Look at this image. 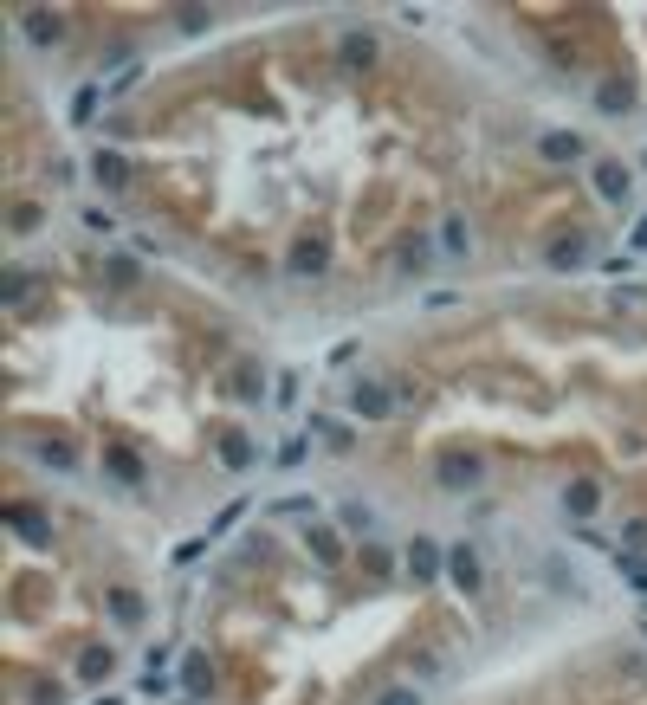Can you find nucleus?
I'll use <instances>...</instances> for the list:
<instances>
[{
    "instance_id": "nucleus-1",
    "label": "nucleus",
    "mask_w": 647,
    "mask_h": 705,
    "mask_svg": "<svg viewBox=\"0 0 647 705\" xmlns=\"http://www.w3.org/2000/svg\"><path fill=\"white\" fill-rule=\"evenodd\" d=\"M350 414H356V421H389V414H395V389L382 376H356L350 382Z\"/></svg>"
},
{
    "instance_id": "nucleus-2",
    "label": "nucleus",
    "mask_w": 647,
    "mask_h": 705,
    "mask_svg": "<svg viewBox=\"0 0 647 705\" xmlns=\"http://www.w3.org/2000/svg\"><path fill=\"white\" fill-rule=\"evenodd\" d=\"M447 583L460 589V596H479V589H486V563H479L473 544H453L447 550Z\"/></svg>"
},
{
    "instance_id": "nucleus-3",
    "label": "nucleus",
    "mask_w": 647,
    "mask_h": 705,
    "mask_svg": "<svg viewBox=\"0 0 647 705\" xmlns=\"http://www.w3.org/2000/svg\"><path fill=\"white\" fill-rule=\"evenodd\" d=\"M434 479H440V492H473L479 479H486V460H479V453H447Z\"/></svg>"
},
{
    "instance_id": "nucleus-4",
    "label": "nucleus",
    "mask_w": 647,
    "mask_h": 705,
    "mask_svg": "<svg viewBox=\"0 0 647 705\" xmlns=\"http://www.w3.org/2000/svg\"><path fill=\"white\" fill-rule=\"evenodd\" d=\"M402 570L415 576V583H434V576H447V550H440L434 537H415V544L402 550Z\"/></svg>"
},
{
    "instance_id": "nucleus-5",
    "label": "nucleus",
    "mask_w": 647,
    "mask_h": 705,
    "mask_svg": "<svg viewBox=\"0 0 647 705\" xmlns=\"http://www.w3.org/2000/svg\"><path fill=\"white\" fill-rule=\"evenodd\" d=\"M589 182H596V195L609 207H622L635 195V169H622V162H589Z\"/></svg>"
},
{
    "instance_id": "nucleus-6",
    "label": "nucleus",
    "mask_w": 647,
    "mask_h": 705,
    "mask_svg": "<svg viewBox=\"0 0 647 705\" xmlns=\"http://www.w3.org/2000/svg\"><path fill=\"white\" fill-rule=\"evenodd\" d=\"M104 473L110 479H117V486H143V473H149V466H143V453H136V447H123V440H110V447H104Z\"/></svg>"
},
{
    "instance_id": "nucleus-7",
    "label": "nucleus",
    "mask_w": 647,
    "mask_h": 705,
    "mask_svg": "<svg viewBox=\"0 0 647 705\" xmlns=\"http://www.w3.org/2000/svg\"><path fill=\"white\" fill-rule=\"evenodd\" d=\"M20 33H26V39H33V46H39V52L65 46V20H59V13H46V7H26V13H20Z\"/></svg>"
},
{
    "instance_id": "nucleus-8",
    "label": "nucleus",
    "mask_w": 647,
    "mask_h": 705,
    "mask_svg": "<svg viewBox=\"0 0 647 705\" xmlns=\"http://www.w3.org/2000/svg\"><path fill=\"white\" fill-rule=\"evenodd\" d=\"M175 686H182L188 699H208V693H214V660H208V654H182V667H175Z\"/></svg>"
},
{
    "instance_id": "nucleus-9",
    "label": "nucleus",
    "mask_w": 647,
    "mask_h": 705,
    "mask_svg": "<svg viewBox=\"0 0 647 705\" xmlns=\"http://www.w3.org/2000/svg\"><path fill=\"white\" fill-rule=\"evenodd\" d=\"M324 259H330V246L324 240H311V233H305V240H298L292 246V259H285V272H292V279H324Z\"/></svg>"
},
{
    "instance_id": "nucleus-10",
    "label": "nucleus",
    "mask_w": 647,
    "mask_h": 705,
    "mask_svg": "<svg viewBox=\"0 0 647 705\" xmlns=\"http://www.w3.org/2000/svg\"><path fill=\"white\" fill-rule=\"evenodd\" d=\"M253 460H259L253 434H246V427H220V466H227V473H246Z\"/></svg>"
},
{
    "instance_id": "nucleus-11",
    "label": "nucleus",
    "mask_w": 647,
    "mask_h": 705,
    "mask_svg": "<svg viewBox=\"0 0 647 705\" xmlns=\"http://www.w3.org/2000/svg\"><path fill=\"white\" fill-rule=\"evenodd\" d=\"M596 505H602L596 479H570V486H563V511H570V524H589V518H596Z\"/></svg>"
},
{
    "instance_id": "nucleus-12",
    "label": "nucleus",
    "mask_w": 647,
    "mask_h": 705,
    "mask_svg": "<svg viewBox=\"0 0 647 705\" xmlns=\"http://www.w3.org/2000/svg\"><path fill=\"white\" fill-rule=\"evenodd\" d=\"M538 156H544V162H583L589 143H583L576 130H544V136H538Z\"/></svg>"
},
{
    "instance_id": "nucleus-13",
    "label": "nucleus",
    "mask_w": 647,
    "mask_h": 705,
    "mask_svg": "<svg viewBox=\"0 0 647 705\" xmlns=\"http://www.w3.org/2000/svg\"><path fill=\"white\" fill-rule=\"evenodd\" d=\"M104 608H110V621H117V628H143V596H136L130 583L104 589Z\"/></svg>"
},
{
    "instance_id": "nucleus-14",
    "label": "nucleus",
    "mask_w": 647,
    "mask_h": 705,
    "mask_svg": "<svg viewBox=\"0 0 647 705\" xmlns=\"http://www.w3.org/2000/svg\"><path fill=\"white\" fill-rule=\"evenodd\" d=\"M91 182H98L104 195H117V188L130 182V162H123L117 149H98V156H91Z\"/></svg>"
},
{
    "instance_id": "nucleus-15",
    "label": "nucleus",
    "mask_w": 647,
    "mask_h": 705,
    "mask_svg": "<svg viewBox=\"0 0 647 705\" xmlns=\"http://www.w3.org/2000/svg\"><path fill=\"white\" fill-rule=\"evenodd\" d=\"M110 673H117V654H110L104 641H91L85 654H78V680H91V686H104Z\"/></svg>"
},
{
    "instance_id": "nucleus-16",
    "label": "nucleus",
    "mask_w": 647,
    "mask_h": 705,
    "mask_svg": "<svg viewBox=\"0 0 647 705\" xmlns=\"http://www.w3.org/2000/svg\"><path fill=\"white\" fill-rule=\"evenodd\" d=\"M583 259H589V233H557V240H550V266L557 272L583 266Z\"/></svg>"
},
{
    "instance_id": "nucleus-17",
    "label": "nucleus",
    "mask_w": 647,
    "mask_h": 705,
    "mask_svg": "<svg viewBox=\"0 0 647 705\" xmlns=\"http://www.w3.org/2000/svg\"><path fill=\"white\" fill-rule=\"evenodd\" d=\"M305 550L318 563H343V537L330 531V524H305Z\"/></svg>"
},
{
    "instance_id": "nucleus-18",
    "label": "nucleus",
    "mask_w": 647,
    "mask_h": 705,
    "mask_svg": "<svg viewBox=\"0 0 647 705\" xmlns=\"http://www.w3.org/2000/svg\"><path fill=\"white\" fill-rule=\"evenodd\" d=\"M440 253H447V259H466V253H473V233H466V214H447V220H440Z\"/></svg>"
},
{
    "instance_id": "nucleus-19",
    "label": "nucleus",
    "mask_w": 647,
    "mask_h": 705,
    "mask_svg": "<svg viewBox=\"0 0 647 705\" xmlns=\"http://www.w3.org/2000/svg\"><path fill=\"white\" fill-rule=\"evenodd\" d=\"M39 466H52V473H78V447L72 440H39Z\"/></svg>"
},
{
    "instance_id": "nucleus-20",
    "label": "nucleus",
    "mask_w": 647,
    "mask_h": 705,
    "mask_svg": "<svg viewBox=\"0 0 647 705\" xmlns=\"http://www.w3.org/2000/svg\"><path fill=\"white\" fill-rule=\"evenodd\" d=\"M13 531H20L26 544H52V531H46V511H39V505H13Z\"/></svg>"
},
{
    "instance_id": "nucleus-21",
    "label": "nucleus",
    "mask_w": 647,
    "mask_h": 705,
    "mask_svg": "<svg viewBox=\"0 0 647 705\" xmlns=\"http://www.w3.org/2000/svg\"><path fill=\"white\" fill-rule=\"evenodd\" d=\"M104 98H110V91H104V78H91V85H78V98H72V110H65V117H72V123H91Z\"/></svg>"
},
{
    "instance_id": "nucleus-22",
    "label": "nucleus",
    "mask_w": 647,
    "mask_h": 705,
    "mask_svg": "<svg viewBox=\"0 0 647 705\" xmlns=\"http://www.w3.org/2000/svg\"><path fill=\"white\" fill-rule=\"evenodd\" d=\"M343 65H356V72H363V65H376V33H343Z\"/></svg>"
},
{
    "instance_id": "nucleus-23",
    "label": "nucleus",
    "mask_w": 647,
    "mask_h": 705,
    "mask_svg": "<svg viewBox=\"0 0 647 705\" xmlns=\"http://www.w3.org/2000/svg\"><path fill=\"white\" fill-rule=\"evenodd\" d=\"M337 524H343V531H350V537H369V531H376V511H369V505H337Z\"/></svg>"
},
{
    "instance_id": "nucleus-24",
    "label": "nucleus",
    "mask_w": 647,
    "mask_h": 705,
    "mask_svg": "<svg viewBox=\"0 0 647 705\" xmlns=\"http://www.w3.org/2000/svg\"><path fill=\"white\" fill-rule=\"evenodd\" d=\"M311 434H318L330 453H343V447H350V440H356L350 427H337V421H330V414H311Z\"/></svg>"
},
{
    "instance_id": "nucleus-25",
    "label": "nucleus",
    "mask_w": 647,
    "mask_h": 705,
    "mask_svg": "<svg viewBox=\"0 0 647 705\" xmlns=\"http://www.w3.org/2000/svg\"><path fill=\"white\" fill-rule=\"evenodd\" d=\"M615 570H622L628 589H641V596H647V557H635V550H615Z\"/></svg>"
},
{
    "instance_id": "nucleus-26",
    "label": "nucleus",
    "mask_w": 647,
    "mask_h": 705,
    "mask_svg": "<svg viewBox=\"0 0 647 705\" xmlns=\"http://www.w3.org/2000/svg\"><path fill=\"white\" fill-rule=\"evenodd\" d=\"M26 292H33V279H26V272L13 266L7 279H0V304H7V311H20V304H26Z\"/></svg>"
},
{
    "instance_id": "nucleus-27",
    "label": "nucleus",
    "mask_w": 647,
    "mask_h": 705,
    "mask_svg": "<svg viewBox=\"0 0 647 705\" xmlns=\"http://www.w3.org/2000/svg\"><path fill=\"white\" fill-rule=\"evenodd\" d=\"M240 518H246V499L220 505V511H214V524H208V531H201V537H208V544H214V537H227V531H233V524H240Z\"/></svg>"
},
{
    "instance_id": "nucleus-28",
    "label": "nucleus",
    "mask_w": 647,
    "mask_h": 705,
    "mask_svg": "<svg viewBox=\"0 0 647 705\" xmlns=\"http://www.w3.org/2000/svg\"><path fill=\"white\" fill-rule=\"evenodd\" d=\"M39 220H46V207H39V201H20V207H13V220H7V227L26 240V233H39Z\"/></svg>"
},
{
    "instance_id": "nucleus-29",
    "label": "nucleus",
    "mask_w": 647,
    "mask_h": 705,
    "mask_svg": "<svg viewBox=\"0 0 647 705\" xmlns=\"http://www.w3.org/2000/svg\"><path fill=\"white\" fill-rule=\"evenodd\" d=\"M402 272H408V279H421V272H434V253H428V240L402 246Z\"/></svg>"
},
{
    "instance_id": "nucleus-30",
    "label": "nucleus",
    "mask_w": 647,
    "mask_h": 705,
    "mask_svg": "<svg viewBox=\"0 0 647 705\" xmlns=\"http://www.w3.org/2000/svg\"><path fill=\"white\" fill-rule=\"evenodd\" d=\"M305 453H311V434H292V440H285L279 453H272V460H279L285 473H292V466H305Z\"/></svg>"
},
{
    "instance_id": "nucleus-31",
    "label": "nucleus",
    "mask_w": 647,
    "mask_h": 705,
    "mask_svg": "<svg viewBox=\"0 0 647 705\" xmlns=\"http://www.w3.org/2000/svg\"><path fill=\"white\" fill-rule=\"evenodd\" d=\"M136 686H143V693H149V699H169V693H175L169 667H143V680H136Z\"/></svg>"
},
{
    "instance_id": "nucleus-32",
    "label": "nucleus",
    "mask_w": 647,
    "mask_h": 705,
    "mask_svg": "<svg viewBox=\"0 0 647 705\" xmlns=\"http://www.w3.org/2000/svg\"><path fill=\"white\" fill-rule=\"evenodd\" d=\"M596 104H602V117H622V110H628V91L609 78V85H596Z\"/></svg>"
},
{
    "instance_id": "nucleus-33",
    "label": "nucleus",
    "mask_w": 647,
    "mask_h": 705,
    "mask_svg": "<svg viewBox=\"0 0 647 705\" xmlns=\"http://www.w3.org/2000/svg\"><path fill=\"white\" fill-rule=\"evenodd\" d=\"M311 511H318V499H272L266 518H311Z\"/></svg>"
},
{
    "instance_id": "nucleus-34",
    "label": "nucleus",
    "mask_w": 647,
    "mask_h": 705,
    "mask_svg": "<svg viewBox=\"0 0 647 705\" xmlns=\"http://www.w3.org/2000/svg\"><path fill=\"white\" fill-rule=\"evenodd\" d=\"M233 395L240 402H266V376H253V363H246V376H233Z\"/></svg>"
},
{
    "instance_id": "nucleus-35",
    "label": "nucleus",
    "mask_w": 647,
    "mask_h": 705,
    "mask_svg": "<svg viewBox=\"0 0 647 705\" xmlns=\"http://www.w3.org/2000/svg\"><path fill=\"white\" fill-rule=\"evenodd\" d=\"M615 550H635V557H641V550H647V518H628V524H622V544H615Z\"/></svg>"
},
{
    "instance_id": "nucleus-36",
    "label": "nucleus",
    "mask_w": 647,
    "mask_h": 705,
    "mask_svg": "<svg viewBox=\"0 0 647 705\" xmlns=\"http://www.w3.org/2000/svg\"><path fill=\"white\" fill-rule=\"evenodd\" d=\"M104 272H110V285H136V259H104Z\"/></svg>"
},
{
    "instance_id": "nucleus-37",
    "label": "nucleus",
    "mask_w": 647,
    "mask_h": 705,
    "mask_svg": "<svg viewBox=\"0 0 647 705\" xmlns=\"http://www.w3.org/2000/svg\"><path fill=\"white\" fill-rule=\"evenodd\" d=\"M376 705H421L415 686H389V693H376Z\"/></svg>"
},
{
    "instance_id": "nucleus-38",
    "label": "nucleus",
    "mask_w": 647,
    "mask_h": 705,
    "mask_svg": "<svg viewBox=\"0 0 647 705\" xmlns=\"http://www.w3.org/2000/svg\"><path fill=\"white\" fill-rule=\"evenodd\" d=\"M85 227H91V233H110V227H117V214H104V207H85Z\"/></svg>"
},
{
    "instance_id": "nucleus-39",
    "label": "nucleus",
    "mask_w": 647,
    "mask_h": 705,
    "mask_svg": "<svg viewBox=\"0 0 647 705\" xmlns=\"http://www.w3.org/2000/svg\"><path fill=\"white\" fill-rule=\"evenodd\" d=\"M635 253H647V214L635 220V227H628V259H635Z\"/></svg>"
},
{
    "instance_id": "nucleus-40",
    "label": "nucleus",
    "mask_w": 647,
    "mask_h": 705,
    "mask_svg": "<svg viewBox=\"0 0 647 705\" xmlns=\"http://www.w3.org/2000/svg\"><path fill=\"white\" fill-rule=\"evenodd\" d=\"M33 705H65V686L52 680V686H33Z\"/></svg>"
},
{
    "instance_id": "nucleus-41",
    "label": "nucleus",
    "mask_w": 647,
    "mask_h": 705,
    "mask_svg": "<svg viewBox=\"0 0 647 705\" xmlns=\"http://www.w3.org/2000/svg\"><path fill=\"white\" fill-rule=\"evenodd\" d=\"M201 550H208V537H188V544H175V563H195Z\"/></svg>"
},
{
    "instance_id": "nucleus-42",
    "label": "nucleus",
    "mask_w": 647,
    "mask_h": 705,
    "mask_svg": "<svg viewBox=\"0 0 647 705\" xmlns=\"http://www.w3.org/2000/svg\"><path fill=\"white\" fill-rule=\"evenodd\" d=\"M279 402H285V408L298 402V369H285V376H279Z\"/></svg>"
},
{
    "instance_id": "nucleus-43",
    "label": "nucleus",
    "mask_w": 647,
    "mask_h": 705,
    "mask_svg": "<svg viewBox=\"0 0 647 705\" xmlns=\"http://www.w3.org/2000/svg\"><path fill=\"white\" fill-rule=\"evenodd\" d=\"M91 705H123V699H110V693H98V699H91Z\"/></svg>"
}]
</instances>
